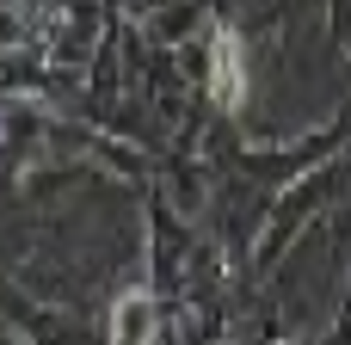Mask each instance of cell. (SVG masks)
I'll use <instances>...</instances> for the list:
<instances>
[{
	"label": "cell",
	"instance_id": "6da1fadb",
	"mask_svg": "<svg viewBox=\"0 0 351 345\" xmlns=\"http://www.w3.org/2000/svg\"><path fill=\"white\" fill-rule=\"evenodd\" d=\"M154 333H160V309H154L142 290H130V296L111 309V340L117 345H154Z\"/></svg>",
	"mask_w": 351,
	"mask_h": 345
},
{
	"label": "cell",
	"instance_id": "7a4b0ae2",
	"mask_svg": "<svg viewBox=\"0 0 351 345\" xmlns=\"http://www.w3.org/2000/svg\"><path fill=\"white\" fill-rule=\"evenodd\" d=\"M216 68H222V80H216L222 105H241V56H234V37L216 43Z\"/></svg>",
	"mask_w": 351,
	"mask_h": 345
}]
</instances>
